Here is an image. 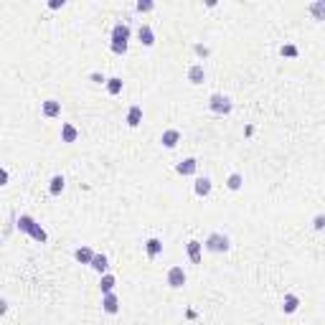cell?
<instances>
[{
    "mask_svg": "<svg viewBox=\"0 0 325 325\" xmlns=\"http://www.w3.org/2000/svg\"><path fill=\"white\" fill-rule=\"evenodd\" d=\"M211 188H214V183H211V178H206V175L196 178V183H193V191H196V196H201V198L211 196Z\"/></svg>",
    "mask_w": 325,
    "mask_h": 325,
    "instance_id": "obj_8",
    "label": "cell"
},
{
    "mask_svg": "<svg viewBox=\"0 0 325 325\" xmlns=\"http://www.w3.org/2000/svg\"><path fill=\"white\" fill-rule=\"evenodd\" d=\"M64 186H66L64 175H54V178H51V186H48V193H51V196H59V193L64 191Z\"/></svg>",
    "mask_w": 325,
    "mask_h": 325,
    "instance_id": "obj_23",
    "label": "cell"
},
{
    "mask_svg": "<svg viewBox=\"0 0 325 325\" xmlns=\"http://www.w3.org/2000/svg\"><path fill=\"white\" fill-rule=\"evenodd\" d=\"M130 25L127 23H117L114 28H112V43H109V48H112V54H117V56H125L127 54V41H130Z\"/></svg>",
    "mask_w": 325,
    "mask_h": 325,
    "instance_id": "obj_2",
    "label": "cell"
},
{
    "mask_svg": "<svg viewBox=\"0 0 325 325\" xmlns=\"http://www.w3.org/2000/svg\"><path fill=\"white\" fill-rule=\"evenodd\" d=\"M122 79H120V76H109V79L105 82V87H107V94H112V97H117V94H120L122 92Z\"/></svg>",
    "mask_w": 325,
    "mask_h": 325,
    "instance_id": "obj_21",
    "label": "cell"
},
{
    "mask_svg": "<svg viewBox=\"0 0 325 325\" xmlns=\"http://www.w3.org/2000/svg\"><path fill=\"white\" fill-rule=\"evenodd\" d=\"M114 284H117V277H114V275H109V272H105V275L99 277V290H102V295L114 292Z\"/></svg>",
    "mask_w": 325,
    "mask_h": 325,
    "instance_id": "obj_18",
    "label": "cell"
},
{
    "mask_svg": "<svg viewBox=\"0 0 325 325\" xmlns=\"http://www.w3.org/2000/svg\"><path fill=\"white\" fill-rule=\"evenodd\" d=\"M209 109L214 112V114H231V109H234V102L226 97V94H211L209 97Z\"/></svg>",
    "mask_w": 325,
    "mask_h": 325,
    "instance_id": "obj_4",
    "label": "cell"
},
{
    "mask_svg": "<svg viewBox=\"0 0 325 325\" xmlns=\"http://www.w3.org/2000/svg\"><path fill=\"white\" fill-rule=\"evenodd\" d=\"M201 249H203V244L196 241V239H191V241L186 244V252H188L191 264H201Z\"/></svg>",
    "mask_w": 325,
    "mask_h": 325,
    "instance_id": "obj_11",
    "label": "cell"
},
{
    "mask_svg": "<svg viewBox=\"0 0 325 325\" xmlns=\"http://www.w3.org/2000/svg\"><path fill=\"white\" fill-rule=\"evenodd\" d=\"M8 180H10L8 171H5V168H0V188H5V186H8Z\"/></svg>",
    "mask_w": 325,
    "mask_h": 325,
    "instance_id": "obj_27",
    "label": "cell"
},
{
    "mask_svg": "<svg viewBox=\"0 0 325 325\" xmlns=\"http://www.w3.org/2000/svg\"><path fill=\"white\" fill-rule=\"evenodd\" d=\"M140 122H142V107L140 105H132L127 109V125L130 127H140Z\"/></svg>",
    "mask_w": 325,
    "mask_h": 325,
    "instance_id": "obj_19",
    "label": "cell"
},
{
    "mask_svg": "<svg viewBox=\"0 0 325 325\" xmlns=\"http://www.w3.org/2000/svg\"><path fill=\"white\" fill-rule=\"evenodd\" d=\"M160 142H163V148L173 150V148L178 145V142H180V130H175V127L165 130V132H163V137H160Z\"/></svg>",
    "mask_w": 325,
    "mask_h": 325,
    "instance_id": "obj_9",
    "label": "cell"
},
{
    "mask_svg": "<svg viewBox=\"0 0 325 325\" xmlns=\"http://www.w3.org/2000/svg\"><path fill=\"white\" fill-rule=\"evenodd\" d=\"M5 313H8V303L3 300V297H0V318H3Z\"/></svg>",
    "mask_w": 325,
    "mask_h": 325,
    "instance_id": "obj_30",
    "label": "cell"
},
{
    "mask_svg": "<svg viewBox=\"0 0 325 325\" xmlns=\"http://www.w3.org/2000/svg\"><path fill=\"white\" fill-rule=\"evenodd\" d=\"M92 79H94V82H99V84H105V82H107V79H105V76H102V74H92Z\"/></svg>",
    "mask_w": 325,
    "mask_h": 325,
    "instance_id": "obj_31",
    "label": "cell"
},
{
    "mask_svg": "<svg viewBox=\"0 0 325 325\" xmlns=\"http://www.w3.org/2000/svg\"><path fill=\"white\" fill-rule=\"evenodd\" d=\"M310 10L315 13L318 21H323V16H325V0H318V3H313V5H310Z\"/></svg>",
    "mask_w": 325,
    "mask_h": 325,
    "instance_id": "obj_25",
    "label": "cell"
},
{
    "mask_svg": "<svg viewBox=\"0 0 325 325\" xmlns=\"http://www.w3.org/2000/svg\"><path fill=\"white\" fill-rule=\"evenodd\" d=\"M297 307H300V297L292 295V292H287V295H284V300H282V313L284 315H292V313H297Z\"/></svg>",
    "mask_w": 325,
    "mask_h": 325,
    "instance_id": "obj_12",
    "label": "cell"
},
{
    "mask_svg": "<svg viewBox=\"0 0 325 325\" xmlns=\"http://www.w3.org/2000/svg\"><path fill=\"white\" fill-rule=\"evenodd\" d=\"M280 54H282V56H287V59H295L297 54H300V51H297V46H292V43H284V46L280 48Z\"/></svg>",
    "mask_w": 325,
    "mask_h": 325,
    "instance_id": "obj_24",
    "label": "cell"
},
{
    "mask_svg": "<svg viewBox=\"0 0 325 325\" xmlns=\"http://www.w3.org/2000/svg\"><path fill=\"white\" fill-rule=\"evenodd\" d=\"M313 226H315L318 231H323V226H325V216H323V214H318V216H315V221H313Z\"/></svg>",
    "mask_w": 325,
    "mask_h": 325,
    "instance_id": "obj_28",
    "label": "cell"
},
{
    "mask_svg": "<svg viewBox=\"0 0 325 325\" xmlns=\"http://www.w3.org/2000/svg\"><path fill=\"white\" fill-rule=\"evenodd\" d=\"M188 82L191 84H203L206 82V71H203L201 64H193V66L188 69Z\"/></svg>",
    "mask_w": 325,
    "mask_h": 325,
    "instance_id": "obj_17",
    "label": "cell"
},
{
    "mask_svg": "<svg viewBox=\"0 0 325 325\" xmlns=\"http://www.w3.org/2000/svg\"><path fill=\"white\" fill-rule=\"evenodd\" d=\"M66 5V0H48V8L51 10H59V8H64Z\"/></svg>",
    "mask_w": 325,
    "mask_h": 325,
    "instance_id": "obj_29",
    "label": "cell"
},
{
    "mask_svg": "<svg viewBox=\"0 0 325 325\" xmlns=\"http://www.w3.org/2000/svg\"><path fill=\"white\" fill-rule=\"evenodd\" d=\"M145 252H148V257H150V259L160 257V254H163V241H160L158 237H150V239L145 241Z\"/></svg>",
    "mask_w": 325,
    "mask_h": 325,
    "instance_id": "obj_16",
    "label": "cell"
},
{
    "mask_svg": "<svg viewBox=\"0 0 325 325\" xmlns=\"http://www.w3.org/2000/svg\"><path fill=\"white\" fill-rule=\"evenodd\" d=\"M41 112H43V117L54 120V117L61 114V102H59V99H46V102H43V107H41Z\"/></svg>",
    "mask_w": 325,
    "mask_h": 325,
    "instance_id": "obj_13",
    "label": "cell"
},
{
    "mask_svg": "<svg viewBox=\"0 0 325 325\" xmlns=\"http://www.w3.org/2000/svg\"><path fill=\"white\" fill-rule=\"evenodd\" d=\"M76 137H79V130H76L71 122H64L61 125V142L71 145V142H76Z\"/></svg>",
    "mask_w": 325,
    "mask_h": 325,
    "instance_id": "obj_14",
    "label": "cell"
},
{
    "mask_svg": "<svg viewBox=\"0 0 325 325\" xmlns=\"http://www.w3.org/2000/svg\"><path fill=\"white\" fill-rule=\"evenodd\" d=\"M92 257H94V249H92V246H79V249L74 252V259H76L79 264H89V262H92Z\"/></svg>",
    "mask_w": 325,
    "mask_h": 325,
    "instance_id": "obj_20",
    "label": "cell"
},
{
    "mask_svg": "<svg viewBox=\"0 0 325 325\" xmlns=\"http://www.w3.org/2000/svg\"><path fill=\"white\" fill-rule=\"evenodd\" d=\"M196 171H198V160L196 158H186V160H180L175 165V173L178 175H196Z\"/></svg>",
    "mask_w": 325,
    "mask_h": 325,
    "instance_id": "obj_7",
    "label": "cell"
},
{
    "mask_svg": "<svg viewBox=\"0 0 325 325\" xmlns=\"http://www.w3.org/2000/svg\"><path fill=\"white\" fill-rule=\"evenodd\" d=\"M241 186H244V175L241 173H231L226 178V188L229 191H241Z\"/></svg>",
    "mask_w": 325,
    "mask_h": 325,
    "instance_id": "obj_22",
    "label": "cell"
},
{
    "mask_svg": "<svg viewBox=\"0 0 325 325\" xmlns=\"http://www.w3.org/2000/svg\"><path fill=\"white\" fill-rule=\"evenodd\" d=\"M16 226H18V231H23V234H28L31 239H36V241H48V234H46V229L38 224V221L33 218V216H28V214H21L18 216V221H16Z\"/></svg>",
    "mask_w": 325,
    "mask_h": 325,
    "instance_id": "obj_1",
    "label": "cell"
},
{
    "mask_svg": "<svg viewBox=\"0 0 325 325\" xmlns=\"http://www.w3.org/2000/svg\"><path fill=\"white\" fill-rule=\"evenodd\" d=\"M137 38H140V43H142V46H148V48L155 46V31L150 28L148 23H142L140 28H137Z\"/></svg>",
    "mask_w": 325,
    "mask_h": 325,
    "instance_id": "obj_10",
    "label": "cell"
},
{
    "mask_svg": "<svg viewBox=\"0 0 325 325\" xmlns=\"http://www.w3.org/2000/svg\"><path fill=\"white\" fill-rule=\"evenodd\" d=\"M89 267H92L94 272H99V275H105V272L109 269V259H107V254H97V252H94V257H92V262H89Z\"/></svg>",
    "mask_w": 325,
    "mask_h": 325,
    "instance_id": "obj_15",
    "label": "cell"
},
{
    "mask_svg": "<svg viewBox=\"0 0 325 325\" xmlns=\"http://www.w3.org/2000/svg\"><path fill=\"white\" fill-rule=\"evenodd\" d=\"M186 282H188V275H186L183 267H171V269H168V287L180 290Z\"/></svg>",
    "mask_w": 325,
    "mask_h": 325,
    "instance_id": "obj_5",
    "label": "cell"
},
{
    "mask_svg": "<svg viewBox=\"0 0 325 325\" xmlns=\"http://www.w3.org/2000/svg\"><path fill=\"white\" fill-rule=\"evenodd\" d=\"M206 252H211V254H224V252H229L231 249V241H229V237L226 234H221V231H214V234H209L206 237Z\"/></svg>",
    "mask_w": 325,
    "mask_h": 325,
    "instance_id": "obj_3",
    "label": "cell"
},
{
    "mask_svg": "<svg viewBox=\"0 0 325 325\" xmlns=\"http://www.w3.org/2000/svg\"><path fill=\"white\" fill-rule=\"evenodd\" d=\"M102 310H105L107 315H117L120 313V297H117L114 292L102 295Z\"/></svg>",
    "mask_w": 325,
    "mask_h": 325,
    "instance_id": "obj_6",
    "label": "cell"
},
{
    "mask_svg": "<svg viewBox=\"0 0 325 325\" xmlns=\"http://www.w3.org/2000/svg\"><path fill=\"white\" fill-rule=\"evenodd\" d=\"M140 13H150L152 8H155V3H152V0H137V5H135Z\"/></svg>",
    "mask_w": 325,
    "mask_h": 325,
    "instance_id": "obj_26",
    "label": "cell"
}]
</instances>
